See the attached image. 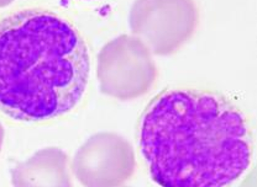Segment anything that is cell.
I'll return each mask as SVG.
<instances>
[{"label":"cell","instance_id":"cell-1","mask_svg":"<svg viewBox=\"0 0 257 187\" xmlns=\"http://www.w3.org/2000/svg\"><path fill=\"white\" fill-rule=\"evenodd\" d=\"M139 146L161 187H230L253 156L242 110L213 90L173 88L152 98L139 130Z\"/></svg>","mask_w":257,"mask_h":187},{"label":"cell","instance_id":"cell-4","mask_svg":"<svg viewBox=\"0 0 257 187\" xmlns=\"http://www.w3.org/2000/svg\"><path fill=\"white\" fill-rule=\"evenodd\" d=\"M98 76L104 92L115 98H131L150 90L156 80L157 69L144 42L124 34L103 48Z\"/></svg>","mask_w":257,"mask_h":187},{"label":"cell","instance_id":"cell-6","mask_svg":"<svg viewBox=\"0 0 257 187\" xmlns=\"http://www.w3.org/2000/svg\"><path fill=\"white\" fill-rule=\"evenodd\" d=\"M0 142H2V128H0Z\"/></svg>","mask_w":257,"mask_h":187},{"label":"cell","instance_id":"cell-2","mask_svg":"<svg viewBox=\"0 0 257 187\" xmlns=\"http://www.w3.org/2000/svg\"><path fill=\"white\" fill-rule=\"evenodd\" d=\"M90 74L87 42L64 16L24 9L0 20V111L23 122L69 114Z\"/></svg>","mask_w":257,"mask_h":187},{"label":"cell","instance_id":"cell-3","mask_svg":"<svg viewBox=\"0 0 257 187\" xmlns=\"http://www.w3.org/2000/svg\"><path fill=\"white\" fill-rule=\"evenodd\" d=\"M199 12L193 0H135L130 12L134 34L155 54H172L197 28Z\"/></svg>","mask_w":257,"mask_h":187},{"label":"cell","instance_id":"cell-5","mask_svg":"<svg viewBox=\"0 0 257 187\" xmlns=\"http://www.w3.org/2000/svg\"><path fill=\"white\" fill-rule=\"evenodd\" d=\"M48 165L41 164V159L36 156L29 160L26 164L20 165L15 170L14 181L16 187H37L41 181H45L44 187H67L68 185L66 170L64 168L56 172H48Z\"/></svg>","mask_w":257,"mask_h":187}]
</instances>
